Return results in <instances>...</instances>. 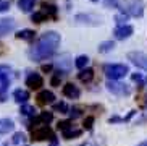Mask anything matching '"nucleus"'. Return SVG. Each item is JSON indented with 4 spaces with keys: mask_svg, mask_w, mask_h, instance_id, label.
Returning <instances> with one entry per match:
<instances>
[{
    "mask_svg": "<svg viewBox=\"0 0 147 146\" xmlns=\"http://www.w3.org/2000/svg\"><path fill=\"white\" fill-rule=\"evenodd\" d=\"M146 122H147V111L142 112V115L136 120V125H142V123H146Z\"/></svg>",
    "mask_w": 147,
    "mask_h": 146,
    "instance_id": "37",
    "label": "nucleus"
},
{
    "mask_svg": "<svg viewBox=\"0 0 147 146\" xmlns=\"http://www.w3.org/2000/svg\"><path fill=\"white\" fill-rule=\"evenodd\" d=\"M53 136H55L53 130L49 125H40V127L32 130V140L34 141H45V140H50Z\"/></svg>",
    "mask_w": 147,
    "mask_h": 146,
    "instance_id": "7",
    "label": "nucleus"
},
{
    "mask_svg": "<svg viewBox=\"0 0 147 146\" xmlns=\"http://www.w3.org/2000/svg\"><path fill=\"white\" fill-rule=\"evenodd\" d=\"M40 12H42L47 18L57 20V15H58V7H57V5H53V3H47V2H44Z\"/></svg>",
    "mask_w": 147,
    "mask_h": 146,
    "instance_id": "13",
    "label": "nucleus"
},
{
    "mask_svg": "<svg viewBox=\"0 0 147 146\" xmlns=\"http://www.w3.org/2000/svg\"><path fill=\"white\" fill-rule=\"evenodd\" d=\"M63 133V138L65 140H73V138H79L82 135V130L81 128H74V127H69L68 130L61 132Z\"/></svg>",
    "mask_w": 147,
    "mask_h": 146,
    "instance_id": "18",
    "label": "nucleus"
},
{
    "mask_svg": "<svg viewBox=\"0 0 147 146\" xmlns=\"http://www.w3.org/2000/svg\"><path fill=\"white\" fill-rule=\"evenodd\" d=\"M68 115L71 117L73 120H76V119H79V117L82 115V109H81V107H78V106H73V107H69Z\"/></svg>",
    "mask_w": 147,
    "mask_h": 146,
    "instance_id": "30",
    "label": "nucleus"
},
{
    "mask_svg": "<svg viewBox=\"0 0 147 146\" xmlns=\"http://www.w3.org/2000/svg\"><path fill=\"white\" fill-rule=\"evenodd\" d=\"M74 21L78 25H86V26H99L102 25V18L94 15V13H78L74 16Z\"/></svg>",
    "mask_w": 147,
    "mask_h": 146,
    "instance_id": "5",
    "label": "nucleus"
},
{
    "mask_svg": "<svg viewBox=\"0 0 147 146\" xmlns=\"http://www.w3.org/2000/svg\"><path fill=\"white\" fill-rule=\"evenodd\" d=\"M69 127H73V122L71 120H60L58 123H57V128L60 130V132H65V130H68Z\"/></svg>",
    "mask_w": 147,
    "mask_h": 146,
    "instance_id": "33",
    "label": "nucleus"
},
{
    "mask_svg": "<svg viewBox=\"0 0 147 146\" xmlns=\"http://www.w3.org/2000/svg\"><path fill=\"white\" fill-rule=\"evenodd\" d=\"M15 128V122L11 119H0V135H5Z\"/></svg>",
    "mask_w": 147,
    "mask_h": 146,
    "instance_id": "16",
    "label": "nucleus"
},
{
    "mask_svg": "<svg viewBox=\"0 0 147 146\" xmlns=\"http://www.w3.org/2000/svg\"><path fill=\"white\" fill-rule=\"evenodd\" d=\"M52 109H53V112H60V114H68V111H69V107L66 106V102H63V101H60V102H53Z\"/></svg>",
    "mask_w": 147,
    "mask_h": 146,
    "instance_id": "27",
    "label": "nucleus"
},
{
    "mask_svg": "<svg viewBox=\"0 0 147 146\" xmlns=\"http://www.w3.org/2000/svg\"><path fill=\"white\" fill-rule=\"evenodd\" d=\"M81 146H94V145H92V143L91 141H87V143H82V145Z\"/></svg>",
    "mask_w": 147,
    "mask_h": 146,
    "instance_id": "43",
    "label": "nucleus"
},
{
    "mask_svg": "<svg viewBox=\"0 0 147 146\" xmlns=\"http://www.w3.org/2000/svg\"><path fill=\"white\" fill-rule=\"evenodd\" d=\"M11 143H13V145H16V146L23 145V143H26V135L23 133V132H16V133H13Z\"/></svg>",
    "mask_w": 147,
    "mask_h": 146,
    "instance_id": "28",
    "label": "nucleus"
},
{
    "mask_svg": "<svg viewBox=\"0 0 147 146\" xmlns=\"http://www.w3.org/2000/svg\"><path fill=\"white\" fill-rule=\"evenodd\" d=\"M134 33V28L131 25H118L117 28H115V31H113V34H115V39H118V41H125V39L131 38Z\"/></svg>",
    "mask_w": 147,
    "mask_h": 146,
    "instance_id": "8",
    "label": "nucleus"
},
{
    "mask_svg": "<svg viewBox=\"0 0 147 146\" xmlns=\"http://www.w3.org/2000/svg\"><path fill=\"white\" fill-rule=\"evenodd\" d=\"M131 80L138 83V86H147V76H144L142 73H131Z\"/></svg>",
    "mask_w": 147,
    "mask_h": 146,
    "instance_id": "26",
    "label": "nucleus"
},
{
    "mask_svg": "<svg viewBox=\"0 0 147 146\" xmlns=\"http://www.w3.org/2000/svg\"><path fill=\"white\" fill-rule=\"evenodd\" d=\"M26 86L29 88V89H40V88L44 86V78L36 72L29 73V75L26 76Z\"/></svg>",
    "mask_w": 147,
    "mask_h": 146,
    "instance_id": "9",
    "label": "nucleus"
},
{
    "mask_svg": "<svg viewBox=\"0 0 147 146\" xmlns=\"http://www.w3.org/2000/svg\"><path fill=\"white\" fill-rule=\"evenodd\" d=\"M104 73L108 80H121L129 73V68L125 63H107L104 65Z\"/></svg>",
    "mask_w": 147,
    "mask_h": 146,
    "instance_id": "2",
    "label": "nucleus"
},
{
    "mask_svg": "<svg viewBox=\"0 0 147 146\" xmlns=\"http://www.w3.org/2000/svg\"><path fill=\"white\" fill-rule=\"evenodd\" d=\"M118 0H105V7L107 8H118Z\"/></svg>",
    "mask_w": 147,
    "mask_h": 146,
    "instance_id": "36",
    "label": "nucleus"
},
{
    "mask_svg": "<svg viewBox=\"0 0 147 146\" xmlns=\"http://www.w3.org/2000/svg\"><path fill=\"white\" fill-rule=\"evenodd\" d=\"M87 63H89V57H87V55H78L76 59H74V67L79 68V70L86 68Z\"/></svg>",
    "mask_w": 147,
    "mask_h": 146,
    "instance_id": "25",
    "label": "nucleus"
},
{
    "mask_svg": "<svg viewBox=\"0 0 147 146\" xmlns=\"http://www.w3.org/2000/svg\"><path fill=\"white\" fill-rule=\"evenodd\" d=\"M108 122L110 123H118V122H123V117H118V115H113L108 119Z\"/></svg>",
    "mask_w": 147,
    "mask_h": 146,
    "instance_id": "38",
    "label": "nucleus"
},
{
    "mask_svg": "<svg viewBox=\"0 0 147 146\" xmlns=\"http://www.w3.org/2000/svg\"><path fill=\"white\" fill-rule=\"evenodd\" d=\"M49 146H60V140L57 136H53V138H50V145Z\"/></svg>",
    "mask_w": 147,
    "mask_h": 146,
    "instance_id": "40",
    "label": "nucleus"
},
{
    "mask_svg": "<svg viewBox=\"0 0 147 146\" xmlns=\"http://www.w3.org/2000/svg\"><path fill=\"white\" fill-rule=\"evenodd\" d=\"M10 10V0H0V13H5Z\"/></svg>",
    "mask_w": 147,
    "mask_h": 146,
    "instance_id": "34",
    "label": "nucleus"
},
{
    "mask_svg": "<svg viewBox=\"0 0 147 146\" xmlns=\"http://www.w3.org/2000/svg\"><path fill=\"white\" fill-rule=\"evenodd\" d=\"M13 99L16 101L18 104H26V102H28V99H29V91L18 88V89L13 91Z\"/></svg>",
    "mask_w": 147,
    "mask_h": 146,
    "instance_id": "15",
    "label": "nucleus"
},
{
    "mask_svg": "<svg viewBox=\"0 0 147 146\" xmlns=\"http://www.w3.org/2000/svg\"><path fill=\"white\" fill-rule=\"evenodd\" d=\"M3 146H10V145H8V143H3Z\"/></svg>",
    "mask_w": 147,
    "mask_h": 146,
    "instance_id": "44",
    "label": "nucleus"
},
{
    "mask_svg": "<svg viewBox=\"0 0 147 146\" xmlns=\"http://www.w3.org/2000/svg\"><path fill=\"white\" fill-rule=\"evenodd\" d=\"M138 146H147V140H144V141H141Z\"/></svg>",
    "mask_w": 147,
    "mask_h": 146,
    "instance_id": "42",
    "label": "nucleus"
},
{
    "mask_svg": "<svg viewBox=\"0 0 147 146\" xmlns=\"http://www.w3.org/2000/svg\"><path fill=\"white\" fill-rule=\"evenodd\" d=\"M61 93H63V96L68 98V99H79V96H81V89H79L76 85H73V83H66V85H63Z\"/></svg>",
    "mask_w": 147,
    "mask_h": 146,
    "instance_id": "11",
    "label": "nucleus"
},
{
    "mask_svg": "<svg viewBox=\"0 0 147 146\" xmlns=\"http://www.w3.org/2000/svg\"><path fill=\"white\" fill-rule=\"evenodd\" d=\"M115 20H117L118 25H126V21L129 20V15L125 12V10H121L120 13H117V16H115Z\"/></svg>",
    "mask_w": 147,
    "mask_h": 146,
    "instance_id": "31",
    "label": "nucleus"
},
{
    "mask_svg": "<svg viewBox=\"0 0 147 146\" xmlns=\"http://www.w3.org/2000/svg\"><path fill=\"white\" fill-rule=\"evenodd\" d=\"M66 73L61 72V70H57V72L52 73V78H50V85L53 86V88H58V86L61 85V80H63V76H65Z\"/></svg>",
    "mask_w": 147,
    "mask_h": 146,
    "instance_id": "20",
    "label": "nucleus"
},
{
    "mask_svg": "<svg viewBox=\"0 0 147 146\" xmlns=\"http://www.w3.org/2000/svg\"><path fill=\"white\" fill-rule=\"evenodd\" d=\"M20 114L24 117H36V107L34 106H31V104H21V107H20Z\"/></svg>",
    "mask_w": 147,
    "mask_h": 146,
    "instance_id": "21",
    "label": "nucleus"
},
{
    "mask_svg": "<svg viewBox=\"0 0 147 146\" xmlns=\"http://www.w3.org/2000/svg\"><path fill=\"white\" fill-rule=\"evenodd\" d=\"M8 86H10V73H7V75L0 76V96H3L8 91Z\"/></svg>",
    "mask_w": 147,
    "mask_h": 146,
    "instance_id": "23",
    "label": "nucleus"
},
{
    "mask_svg": "<svg viewBox=\"0 0 147 146\" xmlns=\"http://www.w3.org/2000/svg\"><path fill=\"white\" fill-rule=\"evenodd\" d=\"M91 2H94V3H95V2H99V0H91Z\"/></svg>",
    "mask_w": 147,
    "mask_h": 146,
    "instance_id": "45",
    "label": "nucleus"
},
{
    "mask_svg": "<svg viewBox=\"0 0 147 146\" xmlns=\"http://www.w3.org/2000/svg\"><path fill=\"white\" fill-rule=\"evenodd\" d=\"M136 114H138V112H136V111H131V112H129V114H128V115H126V117H123V122H129L131 119H133V117L136 115Z\"/></svg>",
    "mask_w": 147,
    "mask_h": 146,
    "instance_id": "39",
    "label": "nucleus"
},
{
    "mask_svg": "<svg viewBox=\"0 0 147 146\" xmlns=\"http://www.w3.org/2000/svg\"><path fill=\"white\" fill-rule=\"evenodd\" d=\"M61 36L57 31H45L40 38L37 39V42L29 49L28 55L32 62H42L47 60L57 52V49L60 47Z\"/></svg>",
    "mask_w": 147,
    "mask_h": 146,
    "instance_id": "1",
    "label": "nucleus"
},
{
    "mask_svg": "<svg viewBox=\"0 0 147 146\" xmlns=\"http://www.w3.org/2000/svg\"><path fill=\"white\" fill-rule=\"evenodd\" d=\"M11 72V67L10 65H5V63H0V76L2 75H7V73Z\"/></svg>",
    "mask_w": 147,
    "mask_h": 146,
    "instance_id": "35",
    "label": "nucleus"
},
{
    "mask_svg": "<svg viewBox=\"0 0 147 146\" xmlns=\"http://www.w3.org/2000/svg\"><path fill=\"white\" fill-rule=\"evenodd\" d=\"M34 5H36V0H18V8L24 13L32 12Z\"/></svg>",
    "mask_w": 147,
    "mask_h": 146,
    "instance_id": "19",
    "label": "nucleus"
},
{
    "mask_svg": "<svg viewBox=\"0 0 147 146\" xmlns=\"http://www.w3.org/2000/svg\"><path fill=\"white\" fill-rule=\"evenodd\" d=\"M31 20H32V23H37V25H40V23L47 21V16H45L42 12H34L32 15H31Z\"/></svg>",
    "mask_w": 147,
    "mask_h": 146,
    "instance_id": "29",
    "label": "nucleus"
},
{
    "mask_svg": "<svg viewBox=\"0 0 147 146\" xmlns=\"http://www.w3.org/2000/svg\"><path fill=\"white\" fill-rule=\"evenodd\" d=\"M15 28H16V21L13 18H2L0 20V38L10 34L11 31H15Z\"/></svg>",
    "mask_w": 147,
    "mask_h": 146,
    "instance_id": "10",
    "label": "nucleus"
},
{
    "mask_svg": "<svg viewBox=\"0 0 147 146\" xmlns=\"http://www.w3.org/2000/svg\"><path fill=\"white\" fill-rule=\"evenodd\" d=\"M42 72H52V65L49 63V65H44L42 67Z\"/></svg>",
    "mask_w": 147,
    "mask_h": 146,
    "instance_id": "41",
    "label": "nucleus"
},
{
    "mask_svg": "<svg viewBox=\"0 0 147 146\" xmlns=\"http://www.w3.org/2000/svg\"><path fill=\"white\" fill-rule=\"evenodd\" d=\"M37 102L40 104V106H47V104H53L55 102V94H53L52 91H49V89H42L37 94Z\"/></svg>",
    "mask_w": 147,
    "mask_h": 146,
    "instance_id": "12",
    "label": "nucleus"
},
{
    "mask_svg": "<svg viewBox=\"0 0 147 146\" xmlns=\"http://www.w3.org/2000/svg\"><path fill=\"white\" fill-rule=\"evenodd\" d=\"M36 119L39 120L40 125H49L50 122L53 120V112H40Z\"/></svg>",
    "mask_w": 147,
    "mask_h": 146,
    "instance_id": "22",
    "label": "nucleus"
},
{
    "mask_svg": "<svg viewBox=\"0 0 147 146\" xmlns=\"http://www.w3.org/2000/svg\"><path fill=\"white\" fill-rule=\"evenodd\" d=\"M113 49H115V42H113V41H104V42L99 44L97 50H99L100 54H107V52H112Z\"/></svg>",
    "mask_w": 147,
    "mask_h": 146,
    "instance_id": "24",
    "label": "nucleus"
},
{
    "mask_svg": "<svg viewBox=\"0 0 147 146\" xmlns=\"http://www.w3.org/2000/svg\"><path fill=\"white\" fill-rule=\"evenodd\" d=\"M126 59L131 62L133 65H136L138 68L147 72V54L146 52H141V50H131L128 52Z\"/></svg>",
    "mask_w": 147,
    "mask_h": 146,
    "instance_id": "4",
    "label": "nucleus"
},
{
    "mask_svg": "<svg viewBox=\"0 0 147 146\" xmlns=\"http://www.w3.org/2000/svg\"><path fill=\"white\" fill-rule=\"evenodd\" d=\"M144 2L142 0H131L128 2L125 7V12L129 15V16H134V18H141L144 15Z\"/></svg>",
    "mask_w": 147,
    "mask_h": 146,
    "instance_id": "6",
    "label": "nucleus"
},
{
    "mask_svg": "<svg viewBox=\"0 0 147 146\" xmlns=\"http://www.w3.org/2000/svg\"><path fill=\"white\" fill-rule=\"evenodd\" d=\"M94 76H95V73H94V70L92 68H82V70H79V73H78V80L81 83H91L92 80H94Z\"/></svg>",
    "mask_w": 147,
    "mask_h": 146,
    "instance_id": "14",
    "label": "nucleus"
},
{
    "mask_svg": "<svg viewBox=\"0 0 147 146\" xmlns=\"http://www.w3.org/2000/svg\"><path fill=\"white\" fill-rule=\"evenodd\" d=\"M94 122H95V117L94 115H87L86 119H84V122H82V128L84 130H92V127H94Z\"/></svg>",
    "mask_w": 147,
    "mask_h": 146,
    "instance_id": "32",
    "label": "nucleus"
},
{
    "mask_svg": "<svg viewBox=\"0 0 147 146\" xmlns=\"http://www.w3.org/2000/svg\"><path fill=\"white\" fill-rule=\"evenodd\" d=\"M107 89L115 96H129L131 88L126 83H121L118 80H108L107 81Z\"/></svg>",
    "mask_w": 147,
    "mask_h": 146,
    "instance_id": "3",
    "label": "nucleus"
},
{
    "mask_svg": "<svg viewBox=\"0 0 147 146\" xmlns=\"http://www.w3.org/2000/svg\"><path fill=\"white\" fill-rule=\"evenodd\" d=\"M16 39H23V41H34L36 38V31L32 29H21V31H16Z\"/></svg>",
    "mask_w": 147,
    "mask_h": 146,
    "instance_id": "17",
    "label": "nucleus"
}]
</instances>
